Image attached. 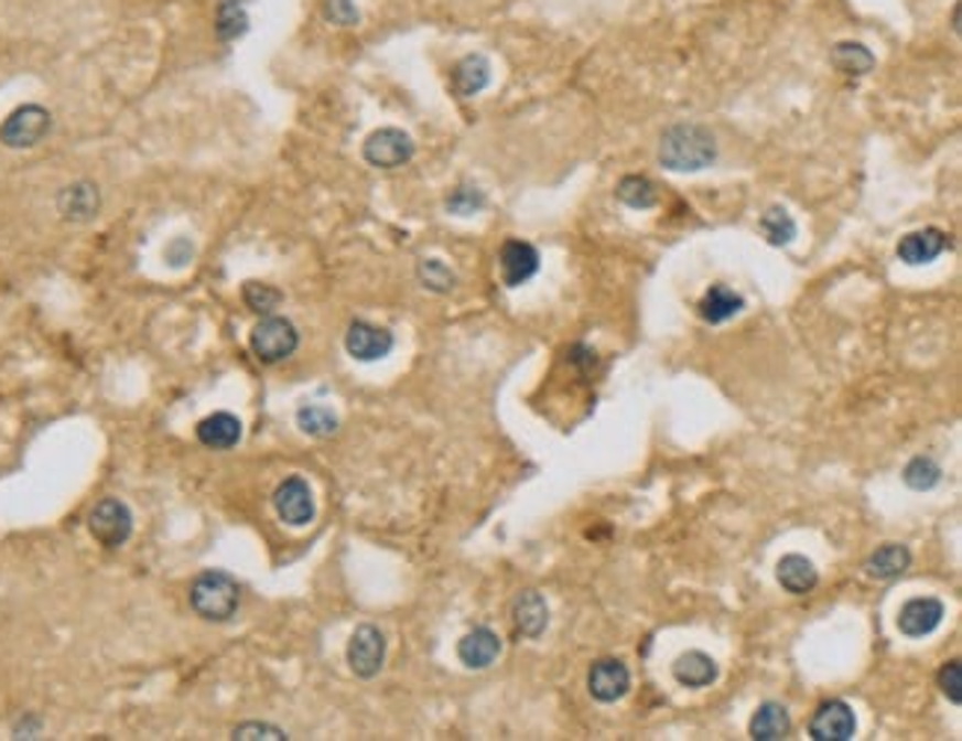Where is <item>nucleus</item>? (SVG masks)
<instances>
[{"instance_id": "nucleus-16", "label": "nucleus", "mask_w": 962, "mask_h": 741, "mask_svg": "<svg viewBox=\"0 0 962 741\" xmlns=\"http://www.w3.org/2000/svg\"><path fill=\"white\" fill-rule=\"evenodd\" d=\"M500 649H504V644H500L498 632H491L489 626H477L460 641L456 656L468 670H486L498 662Z\"/></svg>"}, {"instance_id": "nucleus-9", "label": "nucleus", "mask_w": 962, "mask_h": 741, "mask_svg": "<svg viewBox=\"0 0 962 741\" xmlns=\"http://www.w3.org/2000/svg\"><path fill=\"white\" fill-rule=\"evenodd\" d=\"M586 688L598 704H616L631 688V670L619 658H598L586 674Z\"/></svg>"}, {"instance_id": "nucleus-35", "label": "nucleus", "mask_w": 962, "mask_h": 741, "mask_svg": "<svg viewBox=\"0 0 962 741\" xmlns=\"http://www.w3.org/2000/svg\"><path fill=\"white\" fill-rule=\"evenodd\" d=\"M936 685H939V691H942L953 706L962 704V665H960V658H953V662L942 665V670L936 674Z\"/></svg>"}, {"instance_id": "nucleus-23", "label": "nucleus", "mask_w": 962, "mask_h": 741, "mask_svg": "<svg viewBox=\"0 0 962 741\" xmlns=\"http://www.w3.org/2000/svg\"><path fill=\"white\" fill-rule=\"evenodd\" d=\"M776 579L793 597H806V593H812L818 588L821 576H818L814 563L806 555H785L782 561L776 563Z\"/></svg>"}, {"instance_id": "nucleus-5", "label": "nucleus", "mask_w": 962, "mask_h": 741, "mask_svg": "<svg viewBox=\"0 0 962 741\" xmlns=\"http://www.w3.org/2000/svg\"><path fill=\"white\" fill-rule=\"evenodd\" d=\"M86 528L95 537V543H101L105 549H119L131 540L133 534V516L128 511V504L119 498H101L89 511Z\"/></svg>"}, {"instance_id": "nucleus-13", "label": "nucleus", "mask_w": 962, "mask_h": 741, "mask_svg": "<svg viewBox=\"0 0 962 741\" xmlns=\"http://www.w3.org/2000/svg\"><path fill=\"white\" fill-rule=\"evenodd\" d=\"M951 247V238L942 228H918V232H909L897 244V258L909 267L930 265L936 258L942 256L944 249Z\"/></svg>"}, {"instance_id": "nucleus-38", "label": "nucleus", "mask_w": 962, "mask_h": 741, "mask_svg": "<svg viewBox=\"0 0 962 741\" xmlns=\"http://www.w3.org/2000/svg\"><path fill=\"white\" fill-rule=\"evenodd\" d=\"M39 732H42V721L33 718V715H24V718L12 727V735H15V739H36Z\"/></svg>"}, {"instance_id": "nucleus-24", "label": "nucleus", "mask_w": 962, "mask_h": 741, "mask_svg": "<svg viewBox=\"0 0 962 741\" xmlns=\"http://www.w3.org/2000/svg\"><path fill=\"white\" fill-rule=\"evenodd\" d=\"M791 732V715L782 704L767 700L755 709L753 721H749V735L755 741H782Z\"/></svg>"}, {"instance_id": "nucleus-10", "label": "nucleus", "mask_w": 962, "mask_h": 741, "mask_svg": "<svg viewBox=\"0 0 962 741\" xmlns=\"http://www.w3.org/2000/svg\"><path fill=\"white\" fill-rule=\"evenodd\" d=\"M809 735L814 741H850L856 735V715L844 700H826L809 721Z\"/></svg>"}, {"instance_id": "nucleus-19", "label": "nucleus", "mask_w": 962, "mask_h": 741, "mask_svg": "<svg viewBox=\"0 0 962 741\" xmlns=\"http://www.w3.org/2000/svg\"><path fill=\"white\" fill-rule=\"evenodd\" d=\"M489 80H491V66L483 54H468V57L460 60L451 72V86L460 98L480 96L483 89L489 86Z\"/></svg>"}, {"instance_id": "nucleus-28", "label": "nucleus", "mask_w": 962, "mask_h": 741, "mask_svg": "<svg viewBox=\"0 0 962 741\" xmlns=\"http://www.w3.org/2000/svg\"><path fill=\"white\" fill-rule=\"evenodd\" d=\"M214 28H217V36L223 42H235V39L244 36L246 30H249V12H246L244 0H223Z\"/></svg>"}, {"instance_id": "nucleus-31", "label": "nucleus", "mask_w": 962, "mask_h": 741, "mask_svg": "<svg viewBox=\"0 0 962 741\" xmlns=\"http://www.w3.org/2000/svg\"><path fill=\"white\" fill-rule=\"evenodd\" d=\"M418 279H421V286H424L426 291H433V294H451L453 288H456V273L444 265L442 258H424V261L418 265Z\"/></svg>"}, {"instance_id": "nucleus-15", "label": "nucleus", "mask_w": 962, "mask_h": 741, "mask_svg": "<svg viewBox=\"0 0 962 741\" xmlns=\"http://www.w3.org/2000/svg\"><path fill=\"white\" fill-rule=\"evenodd\" d=\"M944 618L942 599L936 597H916L906 602L900 614H897V629L906 637H927L930 632L939 629Z\"/></svg>"}, {"instance_id": "nucleus-8", "label": "nucleus", "mask_w": 962, "mask_h": 741, "mask_svg": "<svg viewBox=\"0 0 962 741\" xmlns=\"http://www.w3.org/2000/svg\"><path fill=\"white\" fill-rule=\"evenodd\" d=\"M388 641L377 626L361 623L347 644V665L359 679H374L386 665Z\"/></svg>"}, {"instance_id": "nucleus-25", "label": "nucleus", "mask_w": 962, "mask_h": 741, "mask_svg": "<svg viewBox=\"0 0 962 741\" xmlns=\"http://www.w3.org/2000/svg\"><path fill=\"white\" fill-rule=\"evenodd\" d=\"M296 425H300V430L305 433V437L312 439H329L338 433L341 421H338V412L332 407H323V404H305V407H300V412H296Z\"/></svg>"}, {"instance_id": "nucleus-37", "label": "nucleus", "mask_w": 962, "mask_h": 741, "mask_svg": "<svg viewBox=\"0 0 962 741\" xmlns=\"http://www.w3.org/2000/svg\"><path fill=\"white\" fill-rule=\"evenodd\" d=\"M193 253H196V247H193V240L190 238H175L170 244V247H166V265L170 267H184V265H190V261H193Z\"/></svg>"}, {"instance_id": "nucleus-17", "label": "nucleus", "mask_w": 962, "mask_h": 741, "mask_svg": "<svg viewBox=\"0 0 962 741\" xmlns=\"http://www.w3.org/2000/svg\"><path fill=\"white\" fill-rule=\"evenodd\" d=\"M512 623L519 629V635L528 641L545 635L548 629V602L539 590H521L516 602H512Z\"/></svg>"}, {"instance_id": "nucleus-30", "label": "nucleus", "mask_w": 962, "mask_h": 741, "mask_svg": "<svg viewBox=\"0 0 962 741\" xmlns=\"http://www.w3.org/2000/svg\"><path fill=\"white\" fill-rule=\"evenodd\" d=\"M904 484L916 493H930L933 486L942 484V466L933 457H912L904 469Z\"/></svg>"}, {"instance_id": "nucleus-4", "label": "nucleus", "mask_w": 962, "mask_h": 741, "mask_svg": "<svg viewBox=\"0 0 962 741\" xmlns=\"http://www.w3.org/2000/svg\"><path fill=\"white\" fill-rule=\"evenodd\" d=\"M51 110L42 105H21L15 107L3 122H0V143L7 149H33L51 131Z\"/></svg>"}, {"instance_id": "nucleus-20", "label": "nucleus", "mask_w": 962, "mask_h": 741, "mask_svg": "<svg viewBox=\"0 0 962 741\" xmlns=\"http://www.w3.org/2000/svg\"><path fill=\"white\" fill-rule=\"evenodd\" d=\"M672 676H675V683L684 685V688H693V691H699V688H707V685L717 683L720 667L714 658L707 656V653L690 649V653H684V656L675 658V665H672Z\"/></svg>"}, {"instance_id": "nucleus-32", "label": "nucleus", "mask_w": 962, "mask_h": 741, "mask_svg": "<svg viewBox=\"0 0 962 741\" xmlns=\"http://www.w3.org/2000/svg\"><path fill=\"white\" fill-rule=\"evenodd\" d=\"M240 297H244L246 309H249V312L261 314V318H267V314H275V309H279L284 300L282 291L273 286H267V282H246L244 291H240Z\"/></svg>"}, {"instance_id": "nucleus-21", "label": "nucleus", "mask_w": 962, "mask_h": 741, "mask_svg": "<svg viewBox=\"0 0 962 741\" xmlns=\"http://www.w3.org/2000/svg\"><path fill=\"white\" fill-rule=\"evenodd\" d=\"M744 297L720 282V286L707 288L705 297L699 300V318L711 326H720V323L732 321L735 314L744 312Z\"/></svg>"}, {"instance_id": "nucleus-33", "label": "nucleus", "mask_w": 962, "mask_h": 741, "mask_svg": "<svg viewBox=\"0 0 962 741\" xmlns=\"http://www.w3.org/2000/svg\"><path fill=\"white\" fill-rule=\"evenodd\" d=\"M444 208L451 211V214H456V217H472V214H477L480 208H486V196H483L480 187H474V184H460V187L447 196Z\"/></svg>"}, {"instance_id": "nucleus-14", "label": "nucleus", "mask_w": 962, "mask_h": 741, "mask_svg": "<svg viewBox=\"0 0 962 741\" xmlns=\"http://www.w3.org/2000/svg\"><path fill=\"white\" fill-rule=\"evenodd\" d=\"M57 211L66 223H93L101 211V191L93 181H72L60 191Z\"/></svg>"}, {"instance_id": "nucleus-36", "label": "nucleus", "mask_w": 962, "mask_h": 741, "mask_svg": "<svg viewBox=\"0 0 962 741\" xmlns=\"http://www.w3.org/2000/svg\"><path fill=\"white\" fill-rule=\"evenodd\" d=\"M231 739L235 741H246V739H279L284 741L288 735H284V730H279V727H273V723H261V721H246L240 723L235 732H231Z\"/></svg>"}, {"instance_id": "nucleus-22", "label": "nucleus", "mask_w": 962, "mask_h": 741, "mask_svg": "<svg viewBox=\"0 0 962 741\" xmlns=\"http://www.w3.org/2000/svg\"><path fill=\"white\" fill-rule=\"evenodd\" d=\"M909 567H912V551L906 549L904 543H883L865 561V572L877 581L900 579Z\"/></svg>"}, {"instance_id": "nucleus-3", "label": "nucleus", "mask_w": 962, "mask_h": 741, "mask_svg": "<svg viewBox=\"0 0 962 741\" xmlns=\"http://www.w3.org/2000/svg\"><path fill=\"white\" fill-rule=\"evenodd\" d=\"M249 347L256 353L258 362L264 365H275L293 356V351L300 347V333L293 321L282 318V314H267L256 323V330L249 335Z\"/></svg>"}, {"instance_id": "nucleus-11", "label": "nucleus", "mask_w": 962, "mask_h": 741, "mask_svg": "<svg viewBox=\"0 0 962 741\" xmlns=\"http://www.w3.org/2000/svg\"><path fill=\"white\" fill-rule=\"evenodd\" d=\"M344 347H347L353 359L379 362L386 359L391 347H394V335L388 333L386 326H377V323L353 321L347 335H344Z\"/></svg>"}, {"instance_id": "nucleus-27", "label": "nucleus", "mask_w": 962, "mask_h": 741, "mask_svg": "<svg viewBox=\"0 0 962 741\" xmlns=\"http://www.w3.org/2000/svg\"><path fill=\"white\" fill-rule=\"evenodd\" d=\"M616 200L634 211H649L658 205L661 196H658L655 181L646 179V175H625V179L616 184Z\"/></svg>"}, {"instance_id": "nucleus-7", "label": "nucleus", "mask_w": 962, "mask_h": 741, "mask_svg": "<svg viewBox=\"0 0 962 741\" xmlns=\"http://www.w3.org/2000/svg\"><path fill=\"white\" fill-rule=\"evenodd\" d=\"M361 154H365V161H368L370 167H377V170H397V167H403V163H409L412 158H415V143H412V137H409L407 131H400V128H379V131H374L368 140H365Z\"/></svg>"}, {"instance_id": "nucleus-29", "label": "nucleus", "mask_w": 962, "mask_h": 741, "mask_svg": "<svg viewBox=\"0 0 962 741\" xmlns=\"http://www.w3.org/2000/svg\"><path fill=\"white\" fill-rule=\"evenodd\" d=\"M761 235L767 238L770 247H788L797 238V223L782 205H774L761 214Z\"/></svg>"}, {"instance_id": "nucleus-34", "label": "nucleus", "mask_w": 962, "mask_h": 741, "mask_svg": "<svg viewBox=\"0 0 962 741\" xmlns=\"http://www.w3.org/2000/svg\"><path fill=\"white\" fill-rule=\"evenodd\" d=\"M323 19L335 28H356L361 21V12L353 0H323Z\"/></svg>"}, {"instance_id": "nucleus-1", "label": "nucleus", "mask_w": 962, "mask_h": 741, "mask_svg": "<svg viewBox=\"0 0 962 741\" xmlns=\"http://www.w3.org/2000/svg\"><path fill=\"white\" fill-rule=\"evenodd\" d=\"M658 161L670 172H702L717 161V140L699 122H679L667 128Z\"/></svg>"}, {"instance_id": "nucleus-18", "label": "nucleus", "mask_w": 962, "mask_h": 741, "mask_svg": "<svg viewBox=\"0 0 962 741\" xmlns=\"http://www.w3.org/2000/svg\"><path fill=\"white\" fill-rule=\"evenodd\" d=\"M196 437L210 451H231L244 437V425L231 412H214L208 419L198 421Z\"/></svg>"}, {"instance_id": "nucleus-2", "label": "nucleus", "mask_w": 962, "mask_h": 741, "mask_svg": "<svg viewBox=\"0 0 962 741\" xmlns=\"http://www.w3.org/2000/svg\"><path fill=\"white\" fill-rule=\"evenodd\" d=\"M190 605L208 623H226L240 609V584L223 570L202 572L190 588Z\"/></svg>"}, {"instance_id": "nucleus-6", "label": "nucleus", "mask_w": 962, "mask_h": 741, "mask_svg": "<svg viewBox=\"0 0 962 741\" xmlns=\"http://www.w3.org/2000/svg\"><path fill=\"white\" fill-rule=\"evenodd\" d=\"M273 507L279 519L291 528H305V525L314 523V514H317V504H314V493L309 481L300 475L284 477L282 484L275 486L273 493Z\"/></svg>"}, {"instance_id": "nucleus-12", "label": "nucleus", "mask_w": 962, "mask_h": 741, "mask_svg": "<svg viewBox=\"0 0 962 741\" xmlns=\"http://www.w3.org/2000/svg\"><path fill=\"white\" fill-rule=\"evenodd\" d=\"M498 261L500 276H504V286L507 288H521L539 273V249L533 244H528V240H507L500 247Z\"/></svg>"}, {"instance_id": "nucleus-26", "label": "nucleus", "mask_w": 962, "mask_h": 741, "mask_svg": "<svg viewBox=\"0 0 962 741\" xmlns=\"http://www.w3.org/2000/svg\"><path fill=\"white\" fill-rule=\"evenodd\" d=\"M832 66L839 68L841 75L862 77L877 66V57H874L862 42H839V45L832 49Z\"/></svg>"}]
</instances>
